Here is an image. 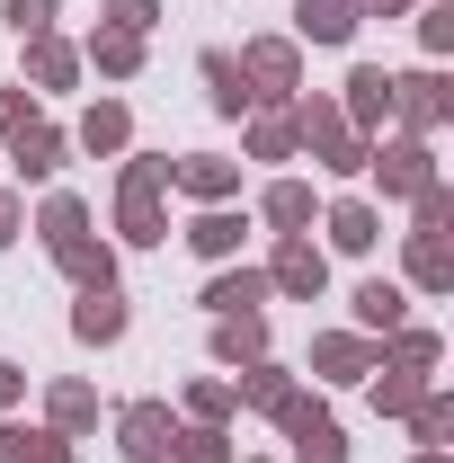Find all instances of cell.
<instances>
[{
  "label": "cell",
  "mask_w": 454,
  "mask_h": 463,
  "mask_svg": "<svg viewBox=\"0 0 454 463\" xmlns=\"http://www.w3.org/2000/svg\"><path fill=\"white\" fill-rule=\"evenodd\" d=\"M205 90H214V108H223V116L250 108V80H241V62H232V54H205Z\"/></svg>",
  "instance_id": "obj_23"
},
{
  "label": "cell",
  "mask_w": 454,
  "mask_h": 463,
  "mask_svg": "<svg viewBox=\"0 0 454 463\" xmlns=\"http://www.w3.org/2000/svg\"><path fill=\"white\" fill-rule=\"evenodd\" d=\"M90 54H99V71H108V80H125V71H143V36H125V27H108V36H99Z\"/></svg>",
  "instance_id": "obj_24"
},
{
  "label": "cell",
  "mask_w": 454,
  "mask_h": 463,
  "mask_svg": "<svg viewBox=\"0 0 454 463\" xmlns=\"http://www.w3.org/2000/svg\"><path fill=\"white\" fill-rule=\"evenodd\" d=\"M214 356H223V365H259V356H268V330H259V312H232L223 330H214Z\"/></svg>",
  "instance_id": "obj_16"
},
{
  "label": "cell",
  "mask_w": 454,
  "mask_h": 463,
  "mask_svg": "<svg viewBox=\"0 0 454 463\" xmlns=\"http://www.w3.org/2000/svg\"><path fill=\"white\" fill-rule=\"evenodd\" d=\"M356 0H294V36H312V45H347L356 36Z\"/></svg>",
  "instance_id": "obj_9"
},
{
  "label": "cell",
  "mask_w": 454,
  "mask_h": 463,
  "mask_svg": "<svg viewBox=\"0 0 454 463\" xmlns=\"http://www.w3.org/2000/svg\"><path fill=\"white\" fill-rule=\"evenodd\" d=\"M71 232H90V214H80V196H54V205H45V250L71 241Z\"/></svg>",
  "instance_id": "obj_32"
},
{
  "label": "cell",
  "mask_w": 454,
  "mask_h": 463,
  "mask_svg": "<svg viewBox=\"0 0 454 463\" xmlns=\"http://www.w3.org/2000/svg\"><path fill=\"white\" fill-rule=\"evenodd\" d=\"M18 125H27V99L9 90V99H0V134H18Z\"/></svg>",
  "instance_id": "obj_41"
},
{
  "label": "cell",
  "mask_w": 454,
  "mask_h": 463,
  "mask_svg": "<svg viewBox=\"0 0 454 463\" xmlns=\"http://www.w3.org/2000/svg\"><path fill=\"white\" fill-rule=\"evenodd\" d=\"M71 339H90V347L125 339V294H116V286H80V312H71Z\"/></svg>",
  "instance_id": "obj_6"
},
{
  "label": "cell",
  "mask_w": 454,
  "mask_h": 463,
  "mask_svg": "<svg viewBox=\"0 0 454 463\" xmlns=\"http://www.w3.org/2000/svg\"><path fill=\"white\" fill-rule=\"evenodd\" d=\"M99 419V392L90 383H54V428H90Z\"/></svg>",
  "instance_id": "obj_29"
},
{
  "label": "cell",
  "mask_w": 454,
  "mask_h": 463,
  "mask_svg": "<svg viewBox=\"0 0 454 463\" xmlns=\"http://www.w3.org/2000/svg\"><path fill=\"white\" fill-rule=\"evenodd\" d=\"M393 108L428 134V125H446V80L437 71H410V80H393Z\"/></svg>",
  "instance_id": "obj_12"
},
{
  "label": "cell",
  "mask_w": 454,
  "mask_h": 463,
  "mask_svg": "<svg viewBox=\"0 0 454 463\" xmlns=\"http://www.w3.org/2000/svg\"><path fill=\"white\" fill-rule=\"evenodd\" d=\"M446 428H454V402L419 392V446H446Z\"/></svg>",
  "instance_id": "obj_36"
},
{
  "label": "cell",
  "mask_w": 454,
  "mask_h": 463,
  "mask_svg": "<svg viewBox=\"0 0 454 463\" xmlns=\"http://www.w3.org/2000/svg\"><path fill=\"white\" fill-rule=\"evenodd\" d=\"M347 116H356V134H374V125L393 116V71H383V62H356V71H347Z\"/></svg>",
  "instance_id": "obj_8"
},
{
  "label": "cell",
  "mask_w": 454,
  "mask_h": 463,
  "mask_svg": "<svg viewBox=\"0 0 454 463\" xmlns=\"http://www.w3.org/2000/svg\"><path fill=\"white\" fill-rule=\"evenodd\" d=\"M9 161H18V178H54L62 170V134L54 125H18L9 134Z\"/></svg>",
  "instance_id": "obj_13"
},
{
  "label": "cell",
  "mask_w": 454,
  "mask_h": 463,
  "mask_svg": "<svg viewBox=\"0 0 454 463\" xmlns=\"http://www.w3.org/2000/svg\"><path fill=\"white\" fill-rule=\"evenodd\" d=\"M419 36H428V54H446V45H454V9H446V0L419 18Z\"/></svg>",
  "instance_id": "obj_39"
},
{
  "label": "cell",
  "mask_w": 454,
  "mask_h": 463,
  "mask_svg": "<svg viewBox=\"0 0 454 463\" xmlns=\"http://www.w3.org/2000/svg\"><path fill=\"white\" fill-rule=\"evenodd\" d=\"M18 463H71V446H62V428H45V437H18Z\"/></svg>",
  "instance_id": "obj_38"
},
{
  "label": "cell",
  "mask_w": 454,
  "mask_h": 463,
  "mask_svg": "<svg viewBox=\"0 0 454 463\" xmlns=\"http://www.w3.org/2000/svg\"><path fill=\"white\" fill-rule=\"evenodd\" d=\"M170 455L178 463H232V446H223V428H187V437H170Z\"/></svg>",
  "instance_id": "obj_30"
},
{
  "label": "cell",
  "mask_w": 454,
  "mask_h": 463,
  "mask_svg": "<svg viewBox=\"0 0 454 463\" xmlns=\"http://www.w3.org/2000/svg\"><path fill=\"white\" fill-rule=\"evenodd\" d=\"M356 321H365V330H401V286L365 277V286H356Z\"/></svg>",
  "instance_id": "obj_21"
},
{
  "label": "cell",
  "mask_w": 454,
  "mask_h": 463,
  "mask_svg": "<svg viewBox=\"0 0 454 463\" xmlns=\"http://www.w3.org/2000/svg\"><path fill=\"white\" fill-rule=\"evenodd\" d=\"M54 268L71 277V286H116V259L90 241V232H71V241H54Z\"/></svg>",
  "instance_id": "obj_11"
},
{
  "label": "cell",
  "mask_w": 454,
  "mask_h": 463,
  "mask_svg": "<svg viewBox=\"0 0 454 463\" xmlns=\"http://www.w3.org/2000/svg\"><path fill=\"white\" fill-rule=\"evenodd\" d=\"M259 294H268V277H250V268H241V277H214V286H205V312H259Z\"/></svg>",
  "instance_id": "obj_19"
},
{
  "label": "cell",
  "mask_w": 454,
  "mask_h": 463,
  "mask_svg": "<svg viewBox=\"0 0 454 463\" xmlns=\"http://www.w3.org/2000/svg\"><path fill=\"white\" fill-rule=\"evenodd\" d=\"M330 241H339V250H356V259H365V250L383 241V223H374V205H339V214H330Z\"/></svg>",
  "instance_id": "obj_22"
},
{
  "label": "cell",
  "mask_w": 454,
  "mask_h": 463,
  "mask_svg": "<svg viewBox=\"0 0 454 463\" xmlns=\"http://www.w3.org/2000/svg\"><path fill=\"white\" fill-rule=\"evenodd\" d=\"M9 241H18V196L0 187V250H9Z\"/></svg>",
  "instance_id": "obj_40"
},
{
  "label": "cell",
  "mask_w": 454,
  "mask_h": 463,
  "mask_svg": "<svg viewBox=\"0 0 454 463\" xmlns=\"http://www.w3.org/2000/svg\"><path fill=\"white\" fill-rule=\"evenodd\" d=\"M410 277H419V286L437 294L454 277V259H446V232H419V250H410Z\"/></svg>",
  "instance_id": "obj_26"
},
{
  "label": "cell",
  "mask_w": 454,
  "mask_h": 463,
  "mask_svg": "<svg viewBox=\"0 0 454 463\" xmlns=\"http://www.w3.org/2000/svg\"><path fill=\"white\" fill-rule=\"evenodd\" d=\"M285 125H294V143H312L321 170H365V134H347V116L330 108V99H303Z\"/></svg>",
  "instance_id": "obj_1"
},
{
  "label": "cell",
  "mask_w": 454,
  "mask_h": 463,
  "mask_svg": "<svg viewBox=\"0 0 454 463\" xmlns=\"http://www.w3.org/2000/svg\"><path fill=\"white\" fill-rule=\"evenodd\" d=\"M277 419H285V437H294V463H347V446H339V419H330V410L285 402Z\"/></svg>",
  "instance_id": "obj_3"
},
{
  "label": "cell",
  "mask_w": 454,
  "mask_h": 463,
  "mask_svg": "<svg viewBox=\"0 0 454 463\" xmlns=\"http://www.w3.org/2000/svg\"><path fill=\"white\" fill-rule=\"evenodd\" d=\"M374 410H419V374H410V365H393V374L374 383Z\"/></svg>",
  "instance_id": "obj_33"
},
{
  "label": "cell",
  "mask_w": 454,
  "mask_h": 463,
  "mask_svg": "<svg viewBox=\"0 0 454 463\" xmlns=\"http://www.w3.org/2000/svg\"><path fill=\"white\" fill-rule=\"evenodd\" d=\"M268 223H277V232L312 223V187H303V178H277V187H268Z\"/></svg>",
  "instance_id": "obj_20"
},
{
  "label": "cell",
  "mask_w": 454,
  "mask_h": 463,
  "mask_svg": "<svg viewBox=\"0 0 454 463\" xmlns=\"http://www.w3.org/2000/svg\"><path fill=\"white\" fill-rule=\"evenodd\" d=\"M374 170H383V187H393V196H419V187H437V178H428V143H393Z\"/></svg>",
  "instance_id": "obj_15"
},
{
  "label": "cell",
  "mask_w": 454,
  "mask_h": 463,
  "mask_svg": "<svg viewBox=\"0 0 454 463\" xmlns=\"http://www.w3.org/2000/svg\"><path fill=\"white\" fill-rule=\"evenodd\" d=\"M161 187H170V161H125V196H116L125 241H170V223H161Z\"/></svg>",
  "instance_id": "obj_2"
},
{
  "label": "cell",
  "mask_w": 454,
  "mask_h": 463,
  "mask_svg": "<svg viewBox=\"0 0 454 463\" xmlns=\"http://www.w3.org/2000/svg\"><path fill=\"white\" fill-rule=\"evenodd\" d=\"M312 365H321L330 383H356V374L374 365V347H365V339H321V347H312Z\"/></svg>",
  "instance_id": "obj_18"
},
{
  "label": "cell",
  "mask_w": 454,
  "mask_h": 463,
  "mask_svg": "<svg viewBox=\"0 0 454 463\" xmlns=\"http://www.w3.org/2000/svg\"><path fill=\"white\" fill-rule=\"evenodd\" d=\"M116 437H125V455H134V463H170V437H178V428H170V410H161V402H134L125 419H116Z\"/></svg>",
  "instance_id": "obj_5"
},
{
  "label": "cell",
  "mask_w": 454,
  "mask_h": 463,
  "mask_svg": "<svg viewBox=\"0 0 454 463\" xmlns=\"http://www.w3.org/2000/svg\"><path fill=\"white\" fill-rule=\"evenodd\" d=\"M241 214H223V205H205V214H196V223H187V250H196V259H232V250H241Z\"/></svg>",
  "instance_id": "obj_14"
},
{
  "label": "cell",
  "mask_w": 454,
  "mask_h": 463,
  "mask_svg": "<svg viewBox=\"0 0 454 463\" xmlns=\"http://www.w3.org/2000/svg\"><path fill=\"white\" fill-rule=\"evenodd\" d=\"M250 152H259V161H285V152H294V125H285V116H259V125H250Z\"/></svg>",
  "instance_id": "obj_31"
},
{
  "label": "cell",
  "mask_w": 454,
  "mask_h": 463,
  "mask_svg": "<svg viewBox=\"0 0 454 463\" xmlns=\"http://www.w3.org/2000/svg\"><path fill=\"white\" fill-rule=\"evenodd\" d=\"M125 134H134V116L116 108V99H99V108L80 116V152H125Z\"/></svg>",
  "instance_id": "obj_17"
},
{
  "label": "cell",
  "mask_w": 454,
  "mask_h": 463,
  "mask_svg": "<svg viewBox=\"0 0 454 463\" xmlns=\"http://www.w3.org/2000/svg\"><path fill=\"white\" fill-rule=\"evenodd\" d=\"M170 178L187 187V196H205V205H223L232 187H241V170H232V161H214V152H187V161H170Z\"/></svg>",
  "instance_id": "obj_10"
},
{
  "label": "cell",
  "mask_w": 454,
  "mask_h": 463,
  "mask_svg": "<svg viewBox=\"0 0 454 463\" xmlns=\"http://www.w3.org/2000/svg\"><path fill=\"white\" fill-rule=\"evenodd\" d=\"M18 392H27V374H18V365H0V410L18 402Z\"/></svg>",
  "instance_id": "obj_42"
},
{
  "label": "cell",
  "mask_w": 454,
  "mask_h": 463,
  "mask_svg": "<svg viewBox=\"0 0 454 463\" xmlns=\"http://www.w3.org/2000/svg\"><path fill=\"white\" fill-rule=\"evenodd\" d=\"M241 402H259V410H285V402H294V383H285L277 365H268V356H259V365H250V374H241Z\"/></svg>",
  "instance_id": "obj_27"
},
{
  "label": "cell",
  "mask_w": 454,
  "mask_h": 463,
  "mask_svg": "<svg viewBox=\"0 0 454 463\" xmlns=\"http://www.w3.org/2000/svg\"><path fill=\"white\" fill-rule=\"evenodd\" d=\"M419 463H446V446H419Z\"/></svg>",
  "instance_id": "obj_45"
},
{
  "label": "cell",
  "mask_w": 454,
  "mask_h": 463,
  "mask_svg": "<svg viewBox=\"0 0 454 463\" xmlns=\"http://www.w3.org/2000/svg\"><path fill=\"white\" fill-rule=\"evenodd\" d=\"M393 365L428 374V365H437V339H428V330H401V339H393Z\"/></svg>",
  "instance_id": "obj_37"
},
{
  "label": "cell",
  "mask_w": 454,
  "mask_h": 463,
  "mask_svg": "<svg viewBox=\"0 0 454 463\" xmlns=\"http://www.w3.org/2000/svg\"><path fill=\"white\" fill-rule=\"evenodd\" d=\"M108 27H125V36L161 27V0H108Z\"/></svg>",
  "instance_id": "obj_35"
},
{
  "label": "cell",
  "mask_w": 454,
  "mask_h": 463,
  "mask_svg": "<svg viewBox=\"0 0 454 463\" xmlns=\"http://www.w3.org/2000/svg\"><path fill=\"white\" fill-rule=\"evenodd\" d=\"M27 62H36V90H62L71 80V45L62 36H27Z\"/></svg>",
  "instance_id": "obj_25"
},
{
  "label": "cell",
  "mask_w": 454,
  "mask_h": 463,
  "mask_svg": "<svg viewBox=\"0 0 454 463\" xmlns=\"http://www.w3.org/2000/svg\"><path fill=\"white\" fill-rule=\"evenodd\" d=\"M268 286H285L294 303H312V294L330 286V259H321L303 232H285V241H277V268H268Z\"/></svg>",
  "instance_id": "obj_4"
},
{
  "label": "cell",
  "mask_w": 454,
  "mask_h": 463,
  "mask_svg": "<svg viewBox=\"0 0 454 463\" xmlns=\"http://www.w3.org/2000/svg\"><path fill=\"white\" fill-rule=\"evenodd\" d=\"M356 9H374V18H393V9H410V0H356Z\"/></svg>",
  "instance_id": "obj_43"
},
{
  "label": "cell",
  "mask_w": 454,
  "mask_h": 463,
  "mask_svg": "<svg viewBox=\"0 0 454 463\" xmlns=\"http://www.w3.org/2000/svg\"><path fill=\"white\" fill-rule=\"evenodd\" d=\"M241 80H250V99H285V90H294V45H285V36L250 45V54H241Z\"/></svg>",
  "instance_id": "obj_7"
},
{
  "label": "cell",
  "mask_w": 454,
  "mask_h": 463,
  "mask_svg": "<svg viewBox=\"0 0 454 463\" xmlns=\"http://www.w3.org/2000/svg\"><path fill=\"white\" fill-rule=\"evenodd\" d=\"M0 18H9L18 36H54V0H9Z\"/></svg>",
  "instance_id": "obj_34"
},
{
  "label": "cell",
  "mask_w": 454,
  "mask_h": 463,
  "mask_svg": "<svg viewBox=\"0 0 454 463\" xmlns=\"http://www.w3.org/2000/svg\"><path fill=\"white\" fill-rule=\"evenodd\" d=\"M232 402H241L232 383H187V410H196V428H223V419H232Z\"/></svg>",
  "instance_id": "obj_28"
},
{
  "label": "cell",
  "mask_w": 454,
  "mask_h": 463,
  "mask_svg": "<svg viewBox=\"0 0 454 463\" xmlns=\"http://www.w3.org/2000/svg\"><path fill=\"white\" fill-rule=\"evenodd\" d=\"M0 463H18V428H0Z\"/></svg>",
  "instance_id": "obj_44"
}]
</instances>
